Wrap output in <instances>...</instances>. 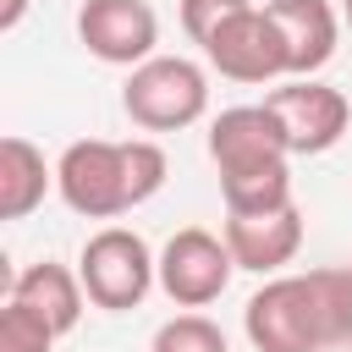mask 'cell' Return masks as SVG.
Returning a JSON list of instances; mask_svg holds the SVG:
<instances>
[{
  "mask_svg": "<svg viewBox=\"0 0 352 352\" xmlns=\"http://www.w3.org/2000/svg\"><path fill=\"white\" fill-rule=\"evenodd\" d=\"M242 330L253 352H336L346 341V292H341V264L302 270V275H270L248 308Z\"/></svg>",
  "mask_w": 352,
  "mask_h": 352,
  "instance_id": "obj_1",
  "label": "cell"
},
{
  "mask_svg": "<svg viewBox=\"0 0 352 352\" xmlns=\"http://www.w3.org/2000/svg\"><path fill=\"white\" fill-rule=\"evenodd\" d=\"M165 170H170V160L154 138H126V143L77 138L55 160V192L82 220H116V214L148 204L165 187Z\"/></svg>",
  "mask_w": 352,
  "mask_h": 352,
  "instance_id": "obj_2",
  "label": "cell"
},
{
  "mask_svg": "<svg viewBox=\"0 0 352 352\" xmlns=\"http://www.w3.org/2000/svg\"><path fill=\"white\" fill-rule=\"evenodd\" d=\"M121 110L138 132H182L209 110V77L187 55H154L121 82Z\"/></svg>",
  "mask_w": 352,
  "mask_h": 352,
  "instance_id": "obj_3",
  "label": "cell"
},
{
  "mask_svg": "<svg viewBox=\"0 0 352 352\" xmlns=\"http://www.w3.org/2000/svg\"><path fill=\"white\" fill-rule=\"evenodd\" d=\"M77 275H82V292H88L94 308L126 314V308H138L160 286V253L132 226H104V231H94L82 242Z\"/></svg>",
  "mask_w": 352,
  "mask_h": 352,
  "instance_id": "obj_4",
  "label": "cell"
},
{
  "mask_svg": "<svg viewBox=\"0 0 352 352\" xmlns=\"http://www.w3.org/2000/svg\"><path fill=\"white\" fill-rule=\"evenodd\" d=\"M204 60H209L226 82H248V88L292 77V66H286V38H280L270 6H248V11H236L231 22H220V28L209 33V44H204Z\"/></svg>",
  "mask_w": 352,
  "mask_h": 352,
  "instance_id": "obj_5",
  "label": "cell"
},
{
  "mask_svg": "<svg viewBox=\"0 0 352 352\" xmlns=\"http://www.w3.org/2000/svg\"><path fill=\"white\" fill-rule=\"evenodd\" d=\"M236 275V258L226 248V236L204 231V226H182L165 248H160V292L176 308H209L226 297Z\"/></svg>",
  "mask_w": 352,
  "mask_h": 352,
  "instance_id": "obj_6",
  "label": "cell"
},
{
  "mask_svg": "<svg viewBox=\"0 0 352 352\" xmlns=\"http://www.w3.org/2000/svg\"><path fill=\"white\" fill-rule=\"evenodd\" d=\"M209 160L220 182H242V176L292 165V148L270 104H231L209 121Z\"/></svg>",
  "mask_w": 352,
  "mask_h": 352,
  "instance_id": "obj_7",
  "label": "cell"
},
{
  "mask_svg": "<svg viewBox=\"0 0 352 352\" xmlns=\"http://www.w3.org/2000/svg\"><path fill=\"white\" fill-rule=\"evenodd\" d=\"M264 104L275 110L280 132H286V148L292 154H324L346 138L352 126V99L319 77H292L280 88L264 94Z\"/></svg>",
  "mask_w": 352,
  "mask_h": 352,
  "instance_id": "obj_8",
  "label": "cell"
},
{
  "mask_svg": "<svg viewBox=\"0 0 352 352\" xmlns=\"http://www.w3.org/2000/svg\"><path fill=\"white\" fill-rule=\"evenodd\" d=\"M77 38H82V50H88L94 60L138 72L143 60H154L160 16H154L148 0H82V11H77Z\"/></svg>",
  "mask_w": 352,
  "mask_h": 352,
  "instance_id": "obj_9",
  "label": "cell"
},
{
  "mask_svg": "<svg viewBox=\"0 0 352 352\" xmlns=\"http://www.w3.org/2000/svg\"><path fill=\"white\" fill-rule=\"evenodd\" d=\"M220 236H226L236 270L280 275L297 258V248H302V209L286 204V209H270V214H226Z\"/></svg>",
  "mask_w": 352,
  "mask_h": 352,
  "instance_id": "obj_10",
  "label": "cell"
},
{
  "mask_svg": "<svg viewBox=\"0 0 352 352\" xmlns=\"http://www.w3.org/2000/svg\"><path fill=\"white\" fill-rule=\"evenodd\" d=\"M280 38H286V66L292 77H314L336 60V44H341V16L330 0H264Z\"/></svg>",
  "mask_w": 352,
  "mask_h": 352,
  "instance_id": "obj_11",
  "label": "cell"
},
{
  "mask_svg": "<svg viewBox=\"0 0 352 352\" xmlns=\"http://www.w3.org/2000/svg\"><path fill=\"white\" fill-rule=\"evenodd\" d=\"M11 302H28L38 319H50L55 336H72L82 324V308H88V292H82V275L44 258V264H28L16 280H11Z\"/></svg>",
  "mask_w": 352,
  "mask_h": 352,
  "instance_id": "obj_12",
  "label": "cell"
},
{
  "mask_svg": "<svg viewBox=\"0 0 352 352\" xmlns=\"http://www.w3.org/2000/svg\"><path fill=\"white\" fill-rule=\"evenodd\" d=\"M50 187H55V170L44 165V148H33L16 132L0 138V220H28Z\"/></svg>",
  "mask_w": 352,
  "mask_h": 352,
  "instance_id": "obj_13",
  "label": "cell"
},
{
  "mask_svg": "<svg viewBox=\"0 0 352 352\" xmlns=\"http://www.w3.org/2000/svg\"><path fill=\"white\" fill-rule=\"evenodd\" d=\"M148 352H231V346H226V330L209 314H176L154 330Z\"/></svg>",
  "mask_w": 352,
  "mask_h": 352,
  "instance_id": "obj_14",
  "label": "cell"
},
{
  "mask_svg": "<svg viewBox=\"0 0 352 352\" xmlns=\"http://www.w3.org/2000/svg\"><path fill=\"white\" fill-rule=\"evenodd\" d=\"M55 330H50V319H38L28 302H11L6 297V308H0V352H55Z\"/></svg>",
  "mask_w": 352,
  "mask_h": 352,
  "instance_id": "obj_15",
  "label": "cell"
},
{
  "mask_svg": "<svg viewBox=\"0 0 352 352\" xmlns=\"http://www.w3.org/2000/svg\"><path fill=\"white\" fill-rule=\"evenodd\" d=\"M253 0H176V11H182V33L204 50L209 44V33L220 28V22H231L236 11H248Z\"/></svg>",
  "mask_w": 352,
  "mask_h": 352,
  "instance_id": "obj_16",
  "label": "cell"
},
{
  "mask_svg": "<svg viewBox=\"0 0 352 352\" xmlns=\"http://www.w3.org/2000/svg\"><path fill=\"white\" fill-rule=\"evenodd\" d=\"M28 16V0H0V33H16Z\"/></svg>",
  "mask_w": 352,
  "mask_h": 352,
  "instance_id": "obj_17",
  "label": "cell"
},
{
  "mask_svg": "<svg viewBox=\"0 0 352 352\" xmlns=\"http://www.w3.org/2000/svg\"><path fill=\"white\" fill-rule=\"evenodd\" d=\"M341 16H346V28H352V0H341Z\"/></svg>",
  "mask_w": 352,
  "mask_h": 352,
  "instance_id": "obj_18",
  "label": "cell"
}]
</instances>
